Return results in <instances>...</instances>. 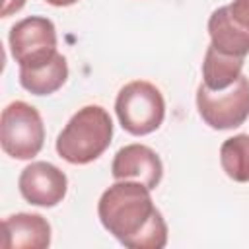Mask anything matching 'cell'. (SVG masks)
I'll use <instances>...</instances> for the list:
<instances>
[{
    "label": "cell",
    "mask_w": 249,
    "mask_h": 249,
    "mask_svg": "<svg viewBox=\"0 0 249 249\" xmlns=\"http://www.w3.org/2000/svg\"><path fill=\"white\" fill-rule=\"evenodd\" d=\"M111 175L115 181H138L154 191L163 177V163L150 146L126 144L115 154Z\"/></svg>",
    "instance_id": "cell-8"
},
{
    "label": "cell",
    "mask_w": 249,
    "mask_h": 249,
    "mask_svg": "<svg viewBox=\"0 0 249 249\" xmlns=\"http://www.w3.org/2000/svg\"><path fill=\"white\" fill-rule=\"evenodd\" d=\"M47 4H51V6H56V8H66V6H72V4H76L78 0H45Z\"/></svg>",
    "instance_id": "cell-16"
},
{
    "label": "cell",
    "mask_w": 249,
    "mask_h": 249,
    "mask_svg": "<svg viewBox=\"0 0 249 249\" xmlns=\"http://www.w3.org/2000/svg\"><path fill=\"white\" fill-rule=\"evenodd\" d=\"M243 62H245L243 56L224 54L216 51L212 45H208L202 60V84L212 91L230 88L241 76Z\"/></svg>",
    "instance_id": "cell-12"
},
{
    "label": "cell",
    "mask_w": 249,
    "mask_h": 249,
    "mask_svg": "<svg viewBox=\"0 0 249 249\" xmlns=\"http://www.w3.org/2000/svg\"><path fill=\"white\" fill-rule=\"evenodd\" d=\"M113 140V121L101 105L78 109L56 138V154L72 163L86 165L97 160Z\"/></svg>",
    "instance_id": "cell-2"
},
{
    "label": "cell",
    "mask_w": 249,
    "mask_h": 249,
    "mask_svg": "<svg viewBox=\"0 0 249 249\" xmlns=\"http://www.w3.org/2000/svg\"><path fill=\"white\" fill-rule=\"evenodd\" d=\"M208 35L210 45L231 56H247L249 54V31L243 29L228 12V6L216 8L208 18Z\"/></svg>",
    "instance_id": "cell-10"
},
{
    "label": "cell",
    "mask_w": 249,
    "mask_h": 249,
    "mask_svg": "<svg viewBox=\"0 0 249 249\" xmlns=\"http://www.w3.org/2000/svg\"><path fill=\"white\" fill-rule=\"evenodd\" d=\"M68 78L66 58L56 53L49 62L35 68H19V84L33 95H51L64 86Z\"/></svg>",
    "instance_id": "cell-11"
},
{
    "label": "cell",
    "mask_w": 249,
    "mask_h": 249,
    "mask_svg": "<svg viewBox=\"0 0 249 249\" xmlns=\"http://www.w3.org/2000/svg\"><path fill=\"white\" fill-rule=\"evenodd\" d=\"M101 226L124 247L161 249L167 245V224L156 208L150 189L138 181H115L97 202Z\"/></svg>",
    "instance_id": "cell-1"
},
{
    "label": "cell",
    "mask_w": 249,
    "mask_h": 249,
    "mask_svg": "<svg viewBox=\"0 0 249 249\" xmlns=\"http://www.w3.org/2000/svg\"><path fill=\"white\" fill-rule=\"evenodd\" d=\"M220 163L230 179L249 183V134L226 138L220 146Z\"/></svg>",
    "instance_id": "cell-13"
},
{
    "label": "cell",
    "mask_w": 249,
    "mask_h": 249,
    "mask_svg": "<svg viewBox=\"0 0 249 249\" xmlns=\"http://www.w3.org/2000/svg\"><path fill=\"white\" fill-rule=\"evenodd\" d=\"M18 187L21 196L33 206H56L68 191V179L62 169L49 161H33L21 169Z\"/></svg>",
    "instance_id": "cell-7"
},
{
    "label": "cell",
    "mask_w": 249,
    "mask_h": 249,
    "mask_svg": "<svg viewBox=\"0 0 249 249\" xmlns=\"http://www.w3.org/2000/svg\"><path fill=\"white\" fill-rule=\"evenodd\" d=\"M23 6H25V0H4V6H2V18H10L12 14L19 12Z\"/></svg>",
    "instance_id": "cell-15"
},
{
    "label": "cell",
    "mask_w": 249,
    "mask_h": 249,
    "mask_svg": "<svg viewBox=\"0 0 249 249\" xmlns=\"http://www.w3.org/2000/svg\"><path fill=\"white\" fill-rule=\"evenodd\" d=\"M51 245V224L41 214L18 212L2 224L4 249H47Z\"/></svg>",
    "instance_id": "cell-9"
},
{
    "label": "cell",
    "mask_w": 249,
    "mask_h": 249,
    "mask_svg": "<svg viewBox=\"0 0 249 249\" xmlns=\"http://www.w3.org/2000/svg\"><path fill=\"white\" fill-rule=\"evenodd\" d=\"M45 142V124L39 111L25 101H12L0 115V144L14 160L35 158Z\"/></svg>",
    "instance_id": "cell-4"
},
{
    "label": "cell",
    "mask_w": 249,
    "mask_h": 249,
    "mask_svg": "<svg viewBox=\"0 0 249 249\" xmlns=\"http://www.w3.org/2000/svg\"><path fill=\"white\" fill-rule=\"evenodd\" d=\"M115 113L128 134L146 136L161 126L165 119V99L152 82L134 80L121 88L115 99Z\"/></svg>",
    "instance_id": "cell-3"
},
{
    "label": "cell",
    "mask_w": 249,
    "mask_h": 249,
    "mask_svg": "<svg viewBox=\"0 0 249 249\" xmlns=\"http://www.w3.org/2000/svg\"><path fill=\"white\" fill-rule=\"evenodd\" d=\"M228 12L235 23L249 31V0H233L231 4H228Z\"/></svg>",
    "instance_id": "cell-14"
},
{
    "label": "cell",
    "mask_w": 249,
    "mask_h": 249,
    "mask_svg": "<svg viewBox=\"0 0 249 249\" xmlns=\"http://www.w3.org/2000/svg\"><path fill=\"white\" fill-rule=\"evenodd\" d=\"M8 45L19 68L41 66L58 53L54 23L43 16L23 18L10 29Z\"/></svg>",
    "instance_id": "cell-6"
},
{
    "label": "cell",
    "mask_w": 249,
    "mask_h": 249,
    "mask_svg": "<svg viewBox=\"0 0 249 249\" xmlns=\"http://www.w3.org/2000/svg\"><path fill=\"white\" fill-rule=\"evenodd\" d=\"M196 109L200 119L214 130L241 126L249 119V78L241 74L235 84L218 91L200 84L196 88Z\"/></svg>",
    "instance_id": "cell-5"
}]
</instances>
